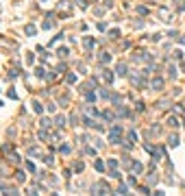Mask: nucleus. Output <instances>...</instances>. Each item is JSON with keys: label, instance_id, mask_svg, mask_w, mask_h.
I'll return each instance as SVG.
<instances>
[{"label": "nucleus", "instance_id": "f257e3e1", "mask_svg": "<svg viewBox=\"0 0 185 196\" xmlns=\"http://www.w3.org/2000/svg\"><path fill=\"white\" fill-rule=\"evenodd\" d=\"M109 142L111 144H122L124 139H122V126L120 124H113L109 131Z\"/></svg>", "mask_w": 185, "mask_h": 196}, {"label": "nucleus", "instance_id": "f03ea898", "mask_svg": "<svg viewBox=\"0 0 185 196\" xmlns=\"http://www.w3.org/2000/svg\"><path fill=\"white\" fill-rule=\"evenodd\" d=\"M144 148H146V153L153 155V159H155V161H159V159H161V155H163V150H159L157 146H153V144H144Z\"/></svg>", "mask_w": 185, "mask_h": 196}, {"label": "nucleus", "instance_id": "7ed1b4c3", "mask_svg": "<svg viewBox=\"0 0 185 196\" xmlns=\"http://www.w3.org/2000/svg\"><path fill=\"white\" fill-rule=\"evenodd\" d=\"M157 15H159V20H161V22H170V20H172V11L168 9V7H159Z\"/></svg>", "mask_w": 185, "mask_h": 196}, {"label": "nucleus", "instance_id": "20e7f679", "mask_svg": "<svg viewBox=\"0 0 185 196\" xmlns=\"http://www.w3.org/2000/svg\"><path fill=\"white\" fill-rule=\"evenodd\" d=\"M109 177L111 179H120V172H118V159H109Z\"/></svg>", "mask_w": 185, "mask_h": 196}, {"label": "nucleus", "instance_id": "39448f33", "mask_svg": "<svg viewBox=\"0 0 185 196\" xmlns=\"http://www.w3.org/2000/svg\"><path fill=\"white\" fill-rule=\"evenodd\" d=\"M81 113L83 116H92V118H98L100 116V111L96 107H92V105H85V107H81Z\"/></svg>", "mask_w": 185, "mask_h": 196}, {"label": "nucleus", "instance_id": "423d86ee", "mask_svg": "<svg viewBox=\"0 0 185 196\" xmlns=\"http://www.w3.org/2000/svg\"><path fill=\"white\" fill-rule=\"evenodd\" d=\"M96 192H105V194H111V190H109V185L105 181H100V183H96V185H92V194H96Z\"/></svg>", "mask_w": 185, "mask_h": 196}, {"label": "nucleus", "instance_id": "0eeeda50", "mask_svg": "<svg viewBox=\"0 0 185 196\" xmlns=\"http://www.w3.org/2000/svg\"><path fill=\"white\" fill-rule=\"evenodd\" d=\"M163 85H166V81H163L161 76H153V78H150V87L157 89V92H159V89H163Z\"/></svg>", "mask_w": 185, "mask_h": 196}, {"label": "nucleus", "instance_id": "6e6552de", "mask_svg": "<svg viewBox=\"0 0 185 196\" xmlns=\"http://www.w3.org/2000/svg\"><path fill=\"white\" fill-rule=\"evenodd\" d=\"M131 83H133L135 87H139V89H144V87H146V81H144V78L139 76V74H131Z\"/></svg>", "mask_w": 185, "mask_h": 196}, {"label": "nucleus", "instance_id": "1a4fd4ad", "mask_svg": "<svg viewBox=\"0 0 185 196\" xmlns=\"http://www.w3.org/2000/svg\"><path fill=\"white\" fill-rule=\"evenodd\" d=\"M133 59H135V61H139V63H148V61L153 59V57H150L148 52H137V57L133 55Z\"/></svg>", "mask_w": 185, "mask_h": 196}, {"label": "nucleus", "instance_id": "9d476101", "mask_svg": "<svg viewBox=\"0 0 185 196\" xmlns=\"http://www.w3.org/2000/svg\"><path fill=\"white\" fill-rule=\"evenodd\" d=\"M126 70H128V68H126V63H122V61L115 65V74H118V76H126V74H128Z\"/></svg>", "mask_w": 185, "mask_h": 196}, {"label": "nucleus", "instance_id": "9b49d317", "mask_svg": "<svg viewBox=\"0 0 185 196\" xmlns=\"http://www.w3.org/2000/svg\"><path fill=\"white\" fill-rule=\"evenodd\" d=\"M54 124H57V129H65L68 118H65V116H57V118H54Z\"/></svg>", "mask_w": 185, "mask_h": 196}, {"label": "nucleus", "instance_id": "f8f14e48", "mask_svg": "<svg viewBox=\"0 0 185 196\" xmlns=\"http://www.w3.org/2000/svg\"><path fill=\"white\" fill-rule=\"evenodd\" d=\"M103 78H105V81H107V83H113V78H115V74H113V72H111V70H107V68H103Z\"/></svg>", "mask_w": 185, "mask_h": 196}, {"label": "nucleus", "instance_id": "ddd939ff", "mask_svg": "<svg viewBox=\"0 0 185 196\" xmlns=\"http://www.w3.org/2000/svg\"><path fill=\"white\" fill-rule=\"evenodd\" d=\"M131 170L135 172V174H142V172H144V166L139 164V161H131Z\"/></svg>", "mask_w": 185, "mask_h": 196}, {"label": "nucleus", "instance_id": "4468645a", "mask_svg": "<svg viewBox=\"0 0 185 196\" xmlns=\"http://www.w3.org/2000/svg\"><path fill=\"white\" fill-rule=\"evenodd\" d=\"M166 124L170 126V129H176V126H179V118H176V116H168Z\"/></svg>", "mask_w": 185, "mask_h": 196}, {"label": "nucleus", "instance_id": "2eb2a0df", "mask_svg": "<svg viewBox=\"0 0 185 196\" xmlns=\"http://www.w3.org/2000/svg\"><path fill=\"white\" fill-rule=\"evenodd\" d=\"M100 118H103V120H107V122H113V120H115V113H113V111H103Z\"/></svg>", "mask_w": 185, "mask_h": 196}, {"label": "nucleus", "instance_id": "dca6fc26", "mask_svg": "<svg viewBox=\"0 0 185 196\" xmlns=\"http://www.w3.org/2000/svg\"><path fill=\"white\" fill-rule=\"evenodd\" d=\"M168 144H170V148L179 146V135H176V133H170V137H168Z\"/></svg>", "mask_w": 185, "mask_h": 196}, {"label": "nucleus", "instance_id": "f3484780", "mask_svg": "<svg viewBox=\"0 0 185 196\" xmlns=\"http://www.w3.org/2000/svg\"><path fill=\"white\" fill-rule=\"evenodd\" d=\"M109 61H111V55H109V52H103V55L98 57V63H100V65H107Z\"/></svg>", "mask_w": 185, "mask_h": 196}, {"label": "nucleus", "instance_id": "a211bd4d", "mask_svg": "<svg viewBox=\"0 0 185 196\" xmlns=\"http://www.w3.org/2000/svg\"><path fill=\"white\" fill-rule=\"evenodd\" d=\"M24 33H26L29 37H33V35L37 33V26H35V24H26V26H24Z\"/></svg>", "mask_w": 185, "mask_h": 196}, {"label": "nucleus", "instance_id": "6ab92c4d", "mask_svg": "<svg viewBox=\"0 0 185 196\" xmlns=\"http://www.w3.org/2000/svg\"><path fill=\"white\" fill-rule=\"evenodd\" d=\"M126 139H128V142H133V144L137 142V133H135V129H128V131H126Z\"/></svg>", "mask_w": 185, "mask_h": 196}, {"label": "nucleus", "instance_id": "aec40b11", "mask_svg": "<svg viewBox=\"0 0 185 196\" xmlns=\"http://www.w3.org/2000/svg\"><path fill=\"white\" fill-rule=\"evenodd\" d=\"M33 111H35V113H44V105L39 103V100H33Z\"/></svg>", "mask_w": 185, "mask_h": 196}, {"label": "nucleus", "instance_id": "412c9836", "mask_svg": "<svg viewBox=\"0 0 185 196\" xmlns=\"http://www.w3.org/2000/svg\"><path fill=\"white\" fill-rule=\"evenodd\" d=\"M50 18H52V15H50ZM50 18H46V20H44V24H42V29H44V31H50V29L54 26V22L50 20Z\"/></svg>", "mask_w": 185, "mask_h": 196}, {"label": "nucleus", "instance_id": "4be33fe9", "mask_svg": "<svg viewBox=\"0 0 185 196\" xmlns=\"http://www.w3.org/2000/svg\"><path fill=\"white\" fill-rule=\"evenodd\" d=\"M57 55H59L61 59H65V57H68V55H70V48H68V46H61V48L57 50Z\"/></svg>", "mask_w": 185, "mask_h": 196}, {"label": "nucleus", "instance_id": "5701e85b", "mask_svg": "<svg viewBox=\"0 0 185 196\" xmlns=\"http://www.w3.org/2000/svg\"><path fill=\"white\" fill-rule=\"evenodd\" d=\"M118 116H120V118H126V116H131V111H128L126 107H122V105H118Z\"/></svg>", "mask_w": 185, "mask_h": 196}, {"label": "nucleus", "instance_id": "b1692460", "mask_svg": "<svg viewBox=\"0 0 185 196\" xmlns=\"http://www.w3.org/2000/svg\"><path fill=\"white\" fill-rule=\"evenodd\" d=\"M148 183H150V185H157V183H159V174H157V172H150Z\"/></svg>", "mask_w": 185, "mask_h": 196}, {"label": "nucleus", "instance_id": "393cba45", "mask_svg": "<svg viewBox=\"0 0 185 196\" xmlns=\"http://www.w3.org/2000/svg\"><path fill=\"white\" fill-rule=\"evenodd\" d=\"M83 46H85L87 50H92L94 48V39L92 37H83Z\"/></svg>", "mask_w": 185, "mask_h": 196}, {"label": "nucleus", "instance_id": "a878e982", "mask_svg": "<svg viewBox=\"0 0 185 196\" xmlns=\"http://www.w3.org/2000/svg\"><path fill=\"white\" fill-rule=\"evenodd\" d=\"M42 161H44L46 166H52V164H54V157H52V155H44V159H42Z\"/></svg>", "mask_w": 185, "mask_h": 196}, {"label": "nucleus", "instance_id": "bb28decb", "mask_svg": "<svg viewBox=\"0 0 185 196\" xmlns=\"http://www.w3.org/2000/svg\"><path fill=\"white\" fill-rule=\"evenodd\" d=\"M85 100H87V103H94V100H96V94H94L92 89H89V92H85Z\"/></svg>", "mask_w": 185, "mask_h": 196}, {"label": "nucleus", "instance_id": "cd10ccee", "mask_svg": "<svg viewBox=\"0 0 185 196\" xmlns=\"http://www.w3.org/2000/svg\"><path fill=\"white\" fill-rule=\"evenodd\" d=\"M52 124H54V120H50V118H44V120H42V126L44 129H50Z\"/></svg>", "mask_w": 185, "mask_h": 196}, {"label": "nucleus", "instance_id": "c85d7f7f", "mask_svg": "<svg viewBox=\"0 0 185 196\" xmlns=\"http://www.w3.org/2000/svg\"><path fill=\"white\" fill-rule=\"evenodd\" d=\"M94 168H96L98 172H105V164H103L100 159H96V161H94Z\"/></svg>", "mask_w": 185, "mask_h": 196}, {"label": "nucleus", "instance_id": "c756f323", "mask_svg": "<svg viewBox=\"0 0 185 196\" xmlns=\"http://www.w3.org/2000/svg\"><path fill=\"white\" fill-rule=\"evenodd\" d=\"M29 157H42V153H39V148H29Z\"/></svg>", "mask_w": 185, "mask_h": 196}, {"label": "nucleus", "instance_id": "7c9ffc66", "mask_svg": "<svg viewBox=\"0 0 185 196\" xmlns=\"http://www.w3.org/2000/svg\"><path fill=\"white\" fill-rule=\"evenodd\" d=\"M24 172H22V170H18V172H15V181H18V183H24Z\"/></svg>", "mask_w": 185, "mask_h": 196}, {"label": "nucleus", "instance_id": "2f4dec72", "mask_svg": "<svg viewBox=\"0 0 185 196\" xmlns=\"http://www.w3.org/2000/svg\"><path fill=\"white\" fill-rule=\"evenodd\" d=\"M135 11H137L139 15H146V13H148V9L144 7V4H137V7H135Z\"/></svg>", "mask_w": 185, "mask_h": 196}, {"label": "nucleus", "instance_id": "473e14b6", "mask_svg": "<svg viewBox=\"0 0 185 196\" xmlns=\"http://www.w3.org/2000/svg\"><path fill=\"white\" fill-rule=\"evenodd\" d=\"M85 170V164H83V161H76L74 164V172H83Z\"/></svg>", "mask_w": 185, "mask_h": 196}, {"label": "nucleus", "instance_id": "72a5a7b5", "mask_svg": "<svg viewBox=\"0 0 185 196\" xmlns=\"http://www.w3.org/2000/svg\"><path fill=\"white\" fill-rule=\"evenodd\" d=\"M59 150H61V153H63V155H68V153H70L72 148L68 146V144H61V146H59Z\"/></svg>", "mask_w": 185, "mask_h": 196}, {"label": "nucleus", "instance_id": "f704fd0d", "mask_svg": "<svg viewBox=\"0 0 185 196\" xmlns=\"http://www.w3.org/2000/svg\"><path fill=\"white\" fill-rule=\"evenodd\" d=\"M168 72H170V78L174 81V78H176V68H174V65H170V68H168Z\"/></svg>", "mask_w": 185, "mask_h": 196}, {"label": "nucleus", "instance_id": "c9c22d12", "mask_svg": "<svg viewBox=\"0 0 185 196\" xmlns=\"http://www.w3.org/2000/svg\"><path fill=\"white\" fill-rule=\"evenodd\" d=\"M109 37H111V39L120 37V31H118V29H111V31H109Z\"/></svg>", "mask_w": 185, "mask_h": 196}, {"label": "nucleus", "instance_id": "e433bc0d", "mask_svg": "<svg viewBox=\"0 0 185 196\" xmlns=\"http://www.w3.org/2000/svg\"><path fill=\"white\" fill-rule=\"evenodd\" d=\"M98 94H100V98H111V94L107 92V89H98Z\"/></svg>", "mask_w": 185, "mask_h": 196}, {"label": "nucleus", "instance_id": "4c0bfd02", "mask_svg": "<svg viewBox=\"0 0 185 196\" xmlns=\"http://www.w3.org/2000/svg\"><path fill=\"white\" fill-rule=\"evenodd\" d=\"M68 103H70V98H68V96H61V98H59V105H61V107H65Z\"/></svg>", "mask_w": 185, "mask_h": 196}, {"label": "nucleus", "instance_id": "58836bf2", "mask_svg": "<svg viewBox=\"0 0 185 196\" xmlns=\"http://www.w3.org/2000/svg\"><path fill=\"white\" fill-rule=\"evenodd\" d=\"M35 74H37L39 78H46V72H44V68H37V70H35Z\"/></svg>", "mask_w": 185, "mask_h": 196}, {"label": "nucleus", "instance_id": "ea45409f", "mask_svg": "<svg viewBox=\"0 0 185 196\" xmlns=\"http://www.w3.org/2000/svg\"><path fill=\"white\" fill-rule=\"evenodd\" d=\"M65 81H68L70 85H72V83H76V74H68V76H65Z\"/></svg>", "mask_w": 185, "mask_h": 196}, {"label": "nucleus", "instance_id": "a19ab883", "mask_svg": "<svg viewBox=\"0 0 185 196\" xmlns=\"http://www.w3.org/2000/svg\"><path fill=\"white\" fill-rule=\"evenodd\" d=\"M9 161H11V164H20V157H18V155H15V153H13V155H11V157H9Z\"/></svg>", "mask_w": 185, "mask_h": 196}, {"label": "nucleus", "instance_id": "79ce46f5", "mask_svg": "<svg viewBox=\"0 0 185 196\" xmlns=\"http://www.w3.org/2000/svg\"><path fill=\"white\" fill-rule=\"evenodd\" d=\"M70 122H72V126H76V124H78V118H76V113H72V116H70Z\"/></svg>", "mask_w": 185, "mask_h": 196}, {"label": "nucleus", "instance_id": "37998d69", "mask_svg": "<svg viewBox=\"0 0 185 196\" xmlns=\"http://www.w3.org/2000/svg\"><path fill=\"white\" fill-rule=\"evenodd\" d=\"M181 57H183L181 50H174V52H172V59H181Z\"/></svg>", "mask_w": 185, "mask_h": 196}, {"label": "nucleus", "instance_id": "c03bdc74", "mask_svg": "<svg viewBox=\"0 0 185 196\" xmlns=\"http://www.w3.org/2000/svg\"><path fill=\"white\" fill-rule=\"evenodd\" d=\"M59 9H70V2H68V0H63V2H59Z\"/></svg>", "mask_w": 185, "mask_h": 196}, {"label": "nucleus", "instance_id": "a18cd8bd", "mask_svg": "<svg viewBox=\"0 0 185 196\" xmlns=\"http://www.w3.org/2000/svg\"><path fill=\"white\" fill-rule=\"evenodd\" d=\"M135 111H144V103L139 100V103H135Z\"/></svg>", "mask_w": 185, "mask_h": 196}, {"label": "nucleus", "instance_id": "49530a36", "mask_svg": "<svg viewBox=\"0 0 185 196\" xmlns=\"http://www.w3.org/2000/svg\"><path fill=\"white\" fill-rule=\"evenodd\" d=\"M128 185H135L137 187V179L135 177H128Z\"/></svg>", "mask_w": 185, "mask_h": 196}, {"label": "nucleus", "instance_id": "de8ad7c7", "mask_svg": "<svg viewBox=\"0 0 185 196\" xmlns=\"http://www.w3.org/2000/svg\"><path fill=\"white\" fill-rule=\"evenodd\" d=\"M96 26H98V31H107V24H105V22H98Z\"/></svg>", "mask_w": 185, "mask_h": 196}, {"label": "nucleus", "instance_id": "09e8293b", "mask_svg": "<svg viewBox=\"0 0 185 196\" xmlns=\"http://www.w3.org/2000/svg\"><path fill=\"white\" fill-rule=\"evenodd\" d=\"M26 170H31V172H35V164H33V161H29V164H26Z\"/></svg>", "mask_w": 185, "mask_h": 196}, {"label": "nucleus", "instance_id": "8fccbe9b", "mask_svg": "<svg viewBox=\"0 0 185 196\" xmlns=\"http://www.w3.org/2000/svg\"><path fill=\"white\" fill-rule=\"evenodd\" d=\"M26 61H29V63H33V61H35V55L29 52V55H26Z\"/></svg>", "mask_w": 185, "mask_h": 196}, {"label": "nucleus", "instance_id": "3c124183", "mask_svg": "<svg viewBox=\"0 0 185 196\" xmlns=\"http://www.w3.org/2000/svg\"><path fill=\"white\" fill-rule=\"evenodd\" d=\"M18 74H20L18 70H11V72H9V78H15V76H18Z\"/></svg>", "mask_w": 185, "mask_h": 196}, {"label": "nucleus", "instance_id": "603ef678", "mask_svg": "<svg viewBox=\"0 0 185 196\" xmlns=\"http://www.w3.org/2000/svg\"><path fill=\"white\" fill-rule=\"evenodd\" d=\"M150 39H153V42H159L161 35H159V33H155V35H150Z\"/></svg>", "mask_w": 185, "mask_h": 196}, {"label": "nucleus", "instance_id": "864d4df0", "mask_svg": "<svg viewBox=\"0 0 185 196\" xmlns=\"http://www.w3.org/2000/svg\"><path fill=\"white\" fill-rule=\"evenodd\" d=\"M70 174H72V170H70V168H65V170H63V177H65V179H70Z\"/></svg>", "mask_w": 185, "mask_h": 196}, {"label": "nucleus", "instance_id": "5fc2aeb1", "mask_svg": "<svg viewBox=\"0 0 185 196\" xmlns=\"http://www.w3.org/2000/svg\"><path fill=\"white\" fill-rule=\"evenodd\" d=\"M126 190H128L126 185H120V187H118V192H120V194H126Z\"/></svg>", "mask_w": 185, "mask_h": 196}, {"label": "nucleus", "instance_id": "6e6d98bb", "mask_svg": "<svg viewBox=\"0 0 185 196\" xmlns=\"http://www.w3.org/2000/svg\"><path fill=\"white\" fill-rule=\"evenodd\" d=\"M76 4H78V7H83V9L87 7V2H85V0H76Z\"/></svg>", "mask_w": 185, "mask_h": 196}, {"label": "nucleus", "instance_id": "4d7b16f0", "mask_svg": "<svg viewBox=\"0 0 185 196\" xmlns=\"http://www.w3.org/2000/svg\"><path fill=\"white\" fill-rule=\"evenodd\" d=\"M179 42H181V44H185V35H183V37H181V39H179Z\"/></svg>", "mask_w": 185, "mask_h": 196}, {"label": "nucleus", "instance_id": "13d9d810", "mask_svg": "<svg viewBox=\"0 0 185 196\" xmlns=\"http://www.w3.org/2000/svg\"><path fill=\"white\" fill-rule=\"evenodd\" d=\"M183 126H185V120H183Z\"/></svg>", "mask_w": 185, "mask_h": 196}, {"label": "nucleus", "instance_id": "bf43d9fd", "mask_svg": "<svg viewBox=\"0 0 185 196\" xmlns=\"http://www.w3.org/2000/svg\"><path fill=\"white\" fill-rule=\"evenodd\" d=\"M176 2H181V0H176Z\"/></svg>", "mask_w": 185, "mask_h": 196}]
</instances>
